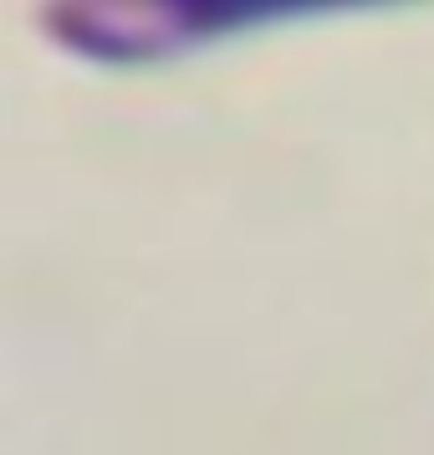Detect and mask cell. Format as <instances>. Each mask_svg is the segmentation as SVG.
<instances>
[{"label": "cell", "mask_w": 434, "mask_h": 455, "mask_svg": "<svg viewBox=\"0 0 434 455\" xmlns=\"http://www.w3.org/2000/svg\"><path fill=\"white\" fill-rule=\"evenodd\" d=\"M373 11V0H266V5H205V0H128V5H46L42 31L51 42L98 67H148L169 62L200 42H220L235 31H261L281 21H317V16H348Z\"/></svg>", "instance_id": "6da1fadb"}]
</instances>
